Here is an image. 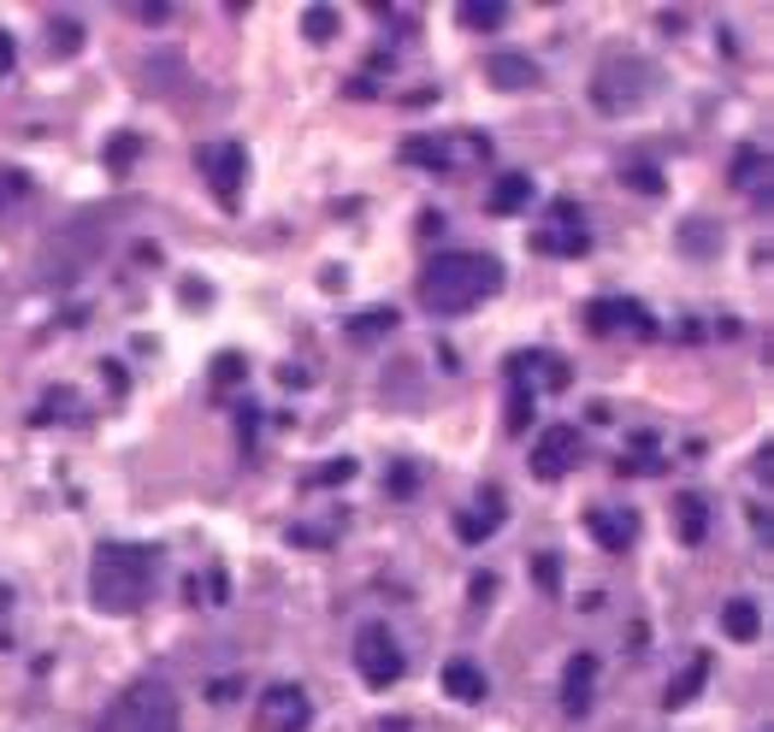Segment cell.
I'll return each instance as SVG.
<instances>
[{"mask_svg":"<svg viewBox=\"0 0 774 732\" xmlns=\"http://www.w3.org/2000/svg\"><path fill=\"white\" fill-rule=\"evenodd\" d=\"M503 290V260L491 255H432L414 278V296L426 314H467Z\"/></svg>","mask_w":774,"mask_h":732,"instance_id":"1","label":"cell"},{"mask_svg":"<svg viewBox=\"0 0 774 732\" xmlns=\"http://www.w3.org/2000/svg\"><path fill=\"white\" fill-rule=\"evenodd\" d=\"M160 550L149 544H101L90 562V603L101 614H137L154 591Z\"/></svg>","mask_w":774,"mask_h":732,"instance_id":"2","label":"cell"},{"mask_svg":"<svg viewBox=\"0 0 774 732\" xmlns=\"http://www.w3.org/2000/svg\"><path fill=\"white\" fill-rule=\"evenodd\" d=\"M95 732H178V697L166 680H137L101 709Z\"/></svg>","mask_w":774,"mask_h":732,"instance_id":"3","label":"cell"},{"mask_svg":"<svg viewBox=\"0 0 774 732\" xmlns=\"http://www.w3.org/2000/svg\"><path fill=\"white\" fill-rule=\"evenodd\" d=\"M650 95H656V66L638 60V54H615V60H603L591 78V101L603 113H638Z\"/></svg>","mask_w":774,"mask_h":732,"instance_id":"4","label":"cell"},{"mask_svg":"<svg viewBox=\"0 0 774 732\" xmlns=\"http://www.w3.org/2000/svg\"><path fill=\"white\" fill-rule=\"evenodd\" d=\"M355 668H361V680L373 685V692H390V685L408 673V656H402V644L390 638V626H361L355 633Z\"/></svg>","mask_w":774,"mask_h":732,"instance_id":"5","label":"cell"},{"mask_svg":"<svg viewBox=\"0 0 774 732\" xmlns=\"http://www.w3.org/2000/svg\"><path fill=\"white\" fill-rule=\"evenodd\" d=\"M196 172L208 178V189L219 196V208L237 213L243 178H248V154H243V142H208V149H196Z\"/></svg>","mask_w":774,"mask_h":732,"instance_id":"6","label":"cell"},{"mask_svg":"<svg viewBox=\"0 0 774 732\" xmlns=\"http://www.w3.org/2000/svg\"><path fill=\"white\" fill-rule=\"evenodd\" d=\"M314 727V697L302 685H267L255 703V732H308Z\"/></svg>","mask_w":774,"mask_h":732,"instance_id":"7","label":"cell"},{"mask_svg":"<svg viewBox=\"0 0 774 732\" xmlns=\"http://www.w3.org/2000/svg\"><path fill=\"white\" fill-rule=\"evenodd\" d=\"M579 456H586L579 426H544V432H538V444H532V479L556 485V479H567L579 467Z\"/></svg>","mask_w":774,"mask_h":732,"instance_id":"8","label":"cell"},{"mask_svg":"<svg viewBox=\"0 0 774 732\" xmlns=\"http://www.w3.org/2000/svg\"><path fill=\"white\" fill-rule=\"evenodd\" d=\"M586 326H591L597 337H609V331H633V337H650V331H656L645 307H638V302H621V296H603V302H591V307H586Z\"/></svg>","mask_w":774,"mask_h":732,"instance_id":"9","label":"cell"},{"mask_svg":"<svg viewBox=\"0 0 774 732\" xmlns=\"http://www.w3.org/2000/svg\"><path fill=\"white\" fill-rule=\"evenodd\" d=\"M586 532H591L609 555H621V550L638 538V515H633V508H591V515H586Z\"/></svg>","mask_w":774,"mask_h":732,"instance_id":"10","label":"cell"},{"mask_svg":"<svg viewBox=\"0 0 774 732\" xmlns=\"http://www.w3.org/2000/svg\"><path fill=\"white\" fill-rule=\"evenodd\" d=\"M520 208H532V178H527V172H503V178L485 189V213L515 219Z\"/></svg>","mask_w":774,"mask_h":732,"instance_id":"11","label":"cell"},{"mask_svg":"<svg viewBox=\"0 0 774 732\" xmlns=\"http://www.w3.org/2000/svg\"><path fill=\"white\" fill-rule=\"evenodd\" d=\"M675 532H680L685 550H697L710 538V503H704V496H692V491L675 496Z\"/></svg>","mask_w":774,"mask_h":732,"instance_id":"12","label":"cell"},{"mask_svg":"<svg viewBox=\"0 0 774 732\" xmlns=\"http://www.w3.org/2000/svg\"><path fill=\"white\" fill-rule=\"evenodd\" d=\"M591 680H597V656H574L562 673V709L567 715H586L591 709Z\"/></svg>","mask_w":774,"mask_h":732,"instance_id":"13","label":"cell"},{"mask_svg":"<svg viewBox=\"0 0 774 732\" xmlns=\"http://www.w3.org/2000/svg\"><path fill=\"white\" fill-rule=\"evenodd\" d=\"M508 378H520L527 390H538V385L562 390L567 385V366L556 355H515V361H508Z\"/></svg>","mask_w":774,"mask_h":732,"instance_id":"14","label":"cell"},{"mask_svg":"<svg viewBox=\"0 0 774 732\" xmlns=\"http://www.w3.org/2000/svg\"><path fill=\"white\" fill-rule=\"evenodd\" d=\"M485 78L496 83V90H527V83H538V66L527 60V54H491Z\"/></svg>","mask_w":774,"mask_h":732,"instance_id":"15","label":"cell"},{"mask_svg":"<svg viewBox=\"0 0 774 732\" xmlns=\"http://www.w3.org/2000/svg\"><path fill=\"white\" fill-rule=\"evenodd\" d=\"M722 633L734 644H757V633H763V614H757L751 597H734V603H722Z\"/></svg>","mask_w":774,"mask_h":732,"instance_id":"16","label":"cell"},{"mask_svg":"<svg viewBox=\"0 0 774 732\" xmlns=\"http://www.w3.org/2000/svg\"><path fill=\"white\" fill-rule=\"evenodd\" d=\"M444 692L456 697V703H479V697L491 692V680H485L473 662H449V668H444Z\"/></svg>","mask_w":774,"mask_h":732,"instance_id":"17","label":"cell"},{"mask_svg":"<svg viewBox=\"0 0 774 732\" xmlns=\"http://www.w3.org/2000/svg\"><path fill=\"white\" fill-rule=\"evenodd\" d=\"M704 680H710V656H697V662H685L680 680H668V692H662V709H685L697 692H704Z\"/></svg>","mask_w":774,"mask_h":732,"instance_id":"18","label":"cell"},{"mask_svg":"<svg viewBox=\"0 0 774 732\" xmlns=\"http://www.w3.org/2000/svg\"><path fill=\"white\" fill-rule=\"evenodd\" d=\"M485 515H461L456 520V532H461V544H485V538L496 532V526H503V496H496V491H485Z\"/></svg>","mask_w":774,"mask_h":732,"instance_id":"19","label":"cell"},{"mask_svg":"<svg viewBox=\"0 0 774 732\" xmlns=\"http://www.w3.org/2000/svg\"><path fill=\"white\" fill-rule=\"evenodd\" d=\"M532 248L538 255H586L591 237L586 231H532Z\"/></svg>","mask_w":774,"mask_h":732,"instance_id":"20","label":"cell"},{"mask_svg":"<svg viewBox=\"0 0 774 732\" xmlns=\"http://www.w3.org/2000/svg\"><path fill=\"white\" fill-rule=\"evenodd\" d=\"M456 19L467 24V31H496V24L508 19L503 0H467V7H456Z\"/></svg>","mask_w":774,"mask_h":732,"instance_id":"21","label":"cell"},{"mask_svg":"<svg viewBox=\"0 0 774 732\" xmlns=\"http://www.w3.org/2000/svg\"><path fill=\"white\" fill-rule=\"evenodd\" d=\"M349 479H355V461H349V456H338V461L314 467V473H302V485H308V491H319V485H349Z\"/></svg>","mask_w":774,"mask_h":732,"instance_id":"22","label":"cell"},{"mask_svg":"<svg viewBox=\"0 0 774 732\" xmlns=\"http://www.w3.org/2000/svg\"><path fill=\"white\" fill-rule=\"evenodd\" d=\"M508 432H527V420H532V402H538V390H527L520 378H508Z\"/></svg>","mask_w":774,"mask_h":732,"instance_id":"23","label":"cell"},{"mask_svg":"<svg viewBox=\"0 0 774 732\" xmlns=\"http://www.w3.org/2000/svg\"><path fill=\"white\" fill-rule=\"evenodd\" d=\"M390 326H397V314H390V307H367V314L349 326V337H355V343H367V337H385Z\"/></svg>","mask_w":774,"mask_h":732,"instance_id":"24","label":"cell"},{"mask_svg":"<svg viewBox=\"0 0 774 732\" xmlns=\"http://www.w3.org/2000/svg\"><path fill=\"white\" fill-rule=\"evenodd\" d=\"M302 31H308V42H331V36H338V12H331V7H308V12H302Z\"/></svg>","mask_w":774,"mask_h":732,"instance_id":"25","label":"cell"},{"mask_svg":"<svg viewBox=\"0 0 774 732\" xmlns=\"http://www.w3.org/2000/svg\"><path fill=\"white\" fill-rule=\"evenodd\" d=\"M621 184H633L638 196H662V178H656V166H645V160H633V166H621Z\"/></svg>","mask_w":774,"mask_h":732,"instance_id":"26","label":"cell"},{"mask_svg":"<svg viewBox=\"0 0 774 732\" xmlns=\"http://www.w3.org/2000/svg\"><path fill=\"white\" fill-rule=\"evenodd\" d=\"M78 48H83V24L78 19H54V54H66V60H71Z\"/></svg>","mask_w":774,"mask_h":732,"instance_id":"27","label":"cell"},{"mask_svg":"<svg viewBox=\"0 0 774 732\" xmlns=\"http://www.w3.org/2000/svg\"><path fill=\"white\" fill-rule=\"evenodd\" d=\"M243 373H248V361H243V355H219V361H213V385H219V390L237 385Z\"/></svg>","mask_w":774,"mask_h":732,"instance_id":"28","label":"cell"},{"mask_svg":"<svg viewBox=\"0 0 774 732\" xmlns=\"http://www.w3.org/2000/svg\"><path fill=\"white\" fill-rule=\"evenodd\" d=\"M130 160H137V137H119V142L107 149V172H125Z\"/></svg>","mask_w":774,"mask_h":732,"instance_id":"29","label":"cell"},{"mask_svg":"<svg viewBox=\"0 0 774 732\" xmlns=\"http://www.w3.org/2000/svg\"><path fill=\"white\" fill-rule=\"evenodd\" d=\"M757 172H763V154H757V149H744V154H739V172H734V184H744V189H751V184H757Z\"/></svg>","mask_w":774,"mask_h":732,"instance_id":"30","label":"cell"},{"mask_svg":"<svg viewBox=\"0 0 774 732\" xmlns=\"http://www.w3.org/2000/svg\"><path fill=\"white\" fill-rule=\"evenodd\" d=\"M532 574H538V585H544V591H556V579H562L556 555H538V562H532Z\"/></svg>","mask_w":774,"mask_h":732,"instance_id":"31","label":"cell"},{"mask_svg":"<svg viewBox=\"0 0 774 732\" xmlns=\"http://www.w3.org/2000/svg\"><path fill=\"white\" fill-rule=\"evenodd\" d=\"M414 491V467H397V473H390V496H408Z\"/></svg>","mask_w":774,"mask_h":732,"instance_id":"32","label":"cell"},{"mask_svg":"<svg viewBox=\"0 0 774 732\" xmlns=\"http://www.w3.org/2000/svg\"><path fill=\"white\" fill-rule=\"evenodd\" d=\"M12 60H19V48H12V36L0 31V78H12Z\"/></svg>","mask_w":774,"mask_h":732,"instance_id":"33","label":"cell"},{"mask_svg":"<svg viewBox=\"0 0 774 732\" xmlns=\"http://www.w3.org/2000/svg\"><path fill=\"white\" fill-rule=\"evenodd\" d=\"M378 732H408V721H385V727H378Z\"/></svg>","mask_w":774,"mask_h":732,"instance_id":"34","label":"cell"}]
</instances>
